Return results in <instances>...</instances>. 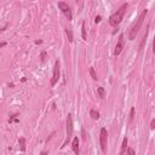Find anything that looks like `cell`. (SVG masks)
<instances>
[{"label":"cell","mask_w":155,"mask_h":155,"mask_svg":"<svg viewBox=\"0 0 155 155\" xmlns=\"http://www.w3.org/2000/svg\"><path fill=\"white\" fill-rule=\"evenodd\" d=\"M58 7H59V10L64 13V16L67 17L68 21H73L72 10H70V7L68 6V4H67V2H64V1H58Z\"/></svg>","instance_id":"4"},{"label":"cell","mask_w":155,"mask_h":155,"mask_svg":"<svg viewBox=\"0 0 155 155\" xmlns=\"http://www.w3.org/2000/svg\"><path fill=\"white\" fill-rule=\"evenodd\" d=\"M107 143H108V132L104 127H102L99 132V144H101V149L103 154L107 153Z\"/></svg>","instance_id":"3"},{"label":"cell","mask_w":155,"mask_h":155,"mask_svg":"<svg viewBox=\"0 0 155 155\" xmlns=\"http://www.w3.org/2000/svg\"><path fill=\"white\" fill-rule=\"evenodd\" d=\"M90 116L93 119V120H97V119H99V113L95 110V109H91L90 110Z\"/></svg>","instance_id":"11"},{"label":"cell","mask_w":155,"mask_h":155,"mask_svg":"<svg viewBox=\"0 0 155 155\" xmlns=\"http://www.w3.org/2000/svg\"><path fill=\"white\" fill-rule=\"evenodd\" d=\"M147 37H148V30L145 32V34H144V37H143V40H142V42H141V45H139V50L143 49V46H144V44H145V40H147Z\"/></svg>","instance_id":"15"},{"label":"cell","mask_w":155,"mask_h":155,"mask_svg":"<svg viewBox=\"0 0 155 155\" xmlns=\"http://www.w3.org/2000/svg\"><path fill=\"white\" fill-rule=\"evenodd\" d=\"M127 142H129V139H127V137H125V138H124V141H122V144H121L120 155H122L125 152H126V148H127Z\"/></svg>","instance_id":"9"},{"label":"cell","mask_w":155,"mask_h":155,"mask_svg":"<svg viewBox=\"0 0 155 155\" xmlns=\"http://www.w3.org/2000/svg\"><path fill=\"white\" fill-rule=\"evenodd\" d=\"M127 7H129V5H127V4H124V5H122L119 10H116V12H114V13L109 17V24H110V26H113V27L119 26V24L121 23L122 18H124V15H125V12H126Z\"/></svg>","instance_id":"2"},{"label":"cell","mask_w":155,"mask_h":155,"mask_svg":"<svg viewBox=\"0 0 155 155\" xmlns=\"http://www.w3.org/2000/svg\"><path fill=\"white\" fill-rule=\"evenodd\" d=\"M59 80V62L56 61L55 65H53V73H52V78H51V87H53Z\"/></svg>","instance_id":"6"},{"label":"cell","mask_w":155,"mask_h":155,"mask_svg":"<svg viewBox=\"0 0 155 155\" xmlns=\"http://www.w3.org/2000/svg\"><path fill=\"white\" fill-rule=\"evenodd\" d=\"M124 46H125V37H124V34H120L119 35V40L116 42L115 50H114V55L115 56H119L121 53V51L124 50Z\"/></svg>","instance_id":"7"},{"label":"cell","mask_w":155,"mask_h":155,"mask_svg":"<svg viewBox=\"0 0 155 155\" xmlns=\"http://www.w3.org/2000/svg\"><path fill=\"white\" fill-rule=\"evenodd\" d=\"M147 13H148V10L144 9V10L142 11V13L139 15V17L136 19V22L131 26L130 33H129V39H130V40H135L136 39V35L138 34V32H139V29H141V27H142V24H143V22H144V19H145Z\"/></svg>","instance_id":"1"},{"label":"cell","mask_w":155,"mask_h":155,"mask_svg":"<svg viewBox=\"0 0 155 155\" xmlns=\"http://www.w3.org/2000/svg\"><path fill=\"white\" fill-rule=\"evenodd\" d=\"M95 22H96V23H99V22H101V16H97L96 19H95Z\"/></svg>","instance_id":"21"},{"label":"cell","mask_w":155,"mask_h":155,"mask_svg":"<svg viewBox=\"0 0 155 155\" xmlns=\"http://www.w3.org/2000/svg\"><path fill=\"white\" fill-rule=\"evenodd\" d=\"M72 148H73V152L75 154H79V138L78 137H74L73 138V142H72Z\"/></svg>","instance_id":"8"},{"label":"cell","mask_w":155,"mask_h":155,"mask_svg":"<svg viewBox=\"0 0 155 155\" xmlns=\"http://www.w3.org/2000/svg\"><path fill=\"white\" fill-rule=\"evenodd\" d=\"M133 117H135V108L132 107L131 112H130V120H133Z\"/></svg>","instance_id":"18"},{"label":"cell","mask_w":155,"mask_h":155,"mask_svg":"<svg viewBox=\"0 0 155 155\" xmlns=\"http://www.w3.org/2000/svg\"><path fill=\"white\" fill-rule=\"evenodd\" d=\"M72 135H73V119H72V114H68V117H67V138H65V142L62 145V148L64 145H67V143L70 141Z\"/></svg>","instance_id":"5"},{"label":"cell","mask_w":155,"mask_h":155,"mask_svg":"<svg viewBox=\"0 0 155 155\" xmlns=\"http://www.w3.org/2000/svg\"><path fill=\"white\" fill-rule=\"evenodd\" d=\"M19 145H21V150L26 152V139L24 138H19Z\"/></svg>","instance_id":"14"},{"label":"cell","mask_w":155,"mask_h":155,"mask_svg":"<svg viewBox=\"0 0 155 155\" xmlns=\"http://www.w3.org/2000/svg\"><path fill=\"white\" fill-rule=\"evenodd\" d=\"M65 33H67V37H68V41L69 42H73V30L72 28H65Z\"/></svg>","instance_id":"10"},{"label":"cell","mask_w":155,"mask_h":155,"mask_svg":"<svg viewBox=\"0 0 155 155\" xmlns=\"http://www.w3.org/2000/svg\"><path fill=\"white\" fill-rule=\"evenodd\" d=\"M45 58H46V52H41V62H45Z\"/></svg>","instance_id":"19"},{"label":"cell","mask_w":155,"mask_h":155,"mask_svg":"<svg viewBox=\"0 0 155 155\" xmlns=\"http://www.w3.org/2000/svg\"><path fill=\"white\" fill-rule=\"evenodd\" d=\"M97 92H98V96L101 97V98H104L105 97V91H104V89L102 86L97 87Z\"/></svg>","instance_id":"12"},{"label":"cell","mask_w":155,"mask_h":155,"mask_svg":"<svg viewBox=\"0 0 155 155\" xmlns=\"http://www.w3.org/2000/svg\"><path fill=\"white\" fill-rule=\"evenodd\" d=\"M41 42H42L41 40H37V41H35V44H41Z\"/></svg>","instance_id":"23"},{"label":"cell","mask_w":155,"mask_h":155,"mask_svg":"<svg viewBox=\"0 0 155 155\" xmlns=\"http://www.w3.org/2000/svg\"><path fill=\"white\" fill-rule=\"evenodd\" d=\"M126 153L130 154V155H135L136 154V152L132 149V148H126Z\"/></svg>","instance_id":"17"},{"label":"cell","mask_w":155,"mask_h":155,"mask_svg":"<svg viewBox=\"0 0 155 155\" xmlns=\"http://www.w3.org/2000/svg\"><path fill=\"white\" fill-rule=\"evenodd\" d=\"M4 46H6V42H0V47H4Z\"/></svg>","instance_id":"22"},{"label":"cell","mask_w":155,"mask_h":155,"mask_svg":"<svg viewBox=\"0 0 155 155\" xmlns=\"http://www.w3.org/2000/svg\"><path fill=\"white\" fill-rule=\"evenodd\" d=\"M90 75H91V78H92L95 81L98 80V78H97V74H96V72H95V68H93V67L90 68Z\"/></svg>","instance_id":"13"},{"label":"cell","mask_w":155,"mask_h":155,"mask_svg":"<svg viewBox=\"0 0 155 155\" xmlns=\"http://www.w3.org/2000/svg\"><path fill=\"white\" fill-rule=\"evenodd\" d=\"M81 29H82V39H84V40H87V37H86V27H85V22H82V27H81Z\"/></svg>","instance_id":"16"},{"label":"cell","mask_w":155,"mask_h":155,"mask_svg":"<svg viewBox=\"0 0 155 155\" xmlns=\"http://www.w3.org/2000/svg\"><path fill=\"white\" fill-rule=\"evenodd\" d=\"M150 129H152V130H154L155 129V119H153L152 122H150Z\"/></svg>","instance_id":"20"}]
</instances>
